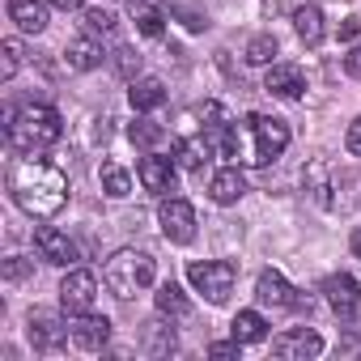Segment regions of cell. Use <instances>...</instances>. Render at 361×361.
<instances>
[{
  "label": "cell",
  "mask_w": 361,
  "mask_h": 361,
  "mask_svg": "<svg viewBox=\"0 0 361 361\" xmlns=\"http://www.w3.org/2000/svg\"><path fill=\"white\" fill-rule=\"evenodd\" d=\"M9 188H13V200L22 213L30 217H56L64 204H68V174L56 170L51 161H39V157H26L13 166L9 174Z\"/></svg>",
  "instance_id": "6da1fadb"
},
{
  "label": "cell",
  "mask_w": 361,
  "mask_h": 361,
  "mask_svg": "<svg viewBox=\"0 0 361 361\" xmlns=\"http://www.w3.org/2000/svg\"><path fill=\"white\" fill-rule=\"evenodd\" d=\"M5 128H9V145L18 153H43V149H51L64 136V119L47 102H30L22 111H9V123Z\"/></svg>",
  "instance_id": "7a4b0ae2"
},
{
  "label": "cell",
  "mask_w": 361,
  "mask_h": 361,
  "mask_svg": "<svg viewBox=\"0 0 361 361\" xmlns=\"http://www.w3.org/2000/svg\"><path fill=\"white\" fill-rule=\"evenodd\" d=\"M102 281H106V289H111L115 298H123V302H128V298L145 293V289L157 281V264H153V255H149V251L123 247V251H115V255L106 259Z\"/></svg>",
  "instance_id": "3957f363"
},
{
  "label": "cell",
  "mask_w": 361,
  "mask_h": 361,
  "mask_svg": "<svg viewBox=\"0 0 361 361\" xmlns=\"http://www.w3.org/2000/svg\"><path fill=\"white\" fill-rule=\"evenodd\" d=\"M247 132H251V157L247 161H255V166H268L289 149V123L276 115H251Z\"/></svg>",
  "instance_id": "277c9868"
},
{
  "label": "cell",
  "mask_w": 361,
  "mask_h": 361,
  "mask_svg": "<svg viewBox=\"0 0 361 361\" xmlns=\"http://www.w3.org/2000/svg\"><path fill=\"white\" fill-rule=\"evenodd\" d=\"M188 281L196 293H204V302L213 306H226L230 293H234V281H238V268L230 259H204V264H192L188 268Z\"/></svg>",
  "instance_id": "5b68a950"
},
{
  "label": "cell",
  "mask_w": 361,
  "mask_h": 361,
  "mask_svg": "<svg viewBox=\"0 0 361 361\" xmlns=\"http://www.w3.org/2000/svg\"><path fill=\"white\" fill-rule=\"evenodd\" d=\"M94 302H98V276L85 268H68V276L60 281V310L81 319L94 310Z\"/></svg>",
  "instance_id": "8992f818"
},
{
  "label": "cell",
  "mask_w": 361,
  "mask_h": 361,
  "mask_svg": "<svg viewBox=\"0 0 361 361\" xmlns=\"http://www.w3.org/2000/svg\"><path fill=\"white\" fill-rule=\"evenodd\" d=\"M255 298H259V306H272V310H310V302L298 298V289H293L276 268H264V272H259Z\"/></svg>",
  "instance_id": "52a82bcc"
},
{
  "label": "cell",
  "mask_w": 361,
  "mask_h": 361,
  "mask_svg": "<svg viewBox=\"0 0 361 361\" xmlns=\"http://www.w3.org/2000/svg\"><path fill=\"white\" fill-rule=\"evenodd\" d=\"M157 226H161L166 243H192L196 238V209L178 196H166L157 209Z\"/></svg>",
  "instance_id": "ba28073f"
},
{
  "label": "cell",
  "mask_w": 361,
  "mask_h": 361,
  "mask_svg": "<svg viewBox=\"0 0 361 361\" xmlns=\"http://www.w3.org/2000/svg\"><path fill=\"white\" fill-rule=\"evenodd\" d=\"M35 251H39L43 264H56V268L77 264V243L68 234H60L56 226H35Z\"/></svg>",
  "instance_id": "9c48e42d"
},
{
  "label": "cell",
  "mask_w": 361,
  "mask_h": 361,
  "mask_svg": "<svg viewBox=\"0 0 361 361\" xmlns=\"http://www.w3.org/2000/svg\"><path fill=\"white\" fill-rule=\"evenodd\" d=\"M26 336H30L35 353H56V348L68 340V323H64L60 314H51V310H35V314H30Z\"/></svg>",
  "instance_id": "30bf717a"
},
{
  "label": "cell",
  "mask_w": 361,
  "mask_h": 361,
  "mask_svg": "<svg viewBox=\"0 0 361 361\" xmlns=\"http://www.w3.org/2000/svg\"><path fill=\"white\" fill-rule=\"evenodd\" d=\"M272 353H276L281 361H310V357L323 353V336H319L314 327H293V331L276 336Z\"/></svg>",
  "instance_id": "8fae6325"
},
{
  "label": "cell",
  "mask_w": 361,
  "mask_h": 361,
  "mask_svg": "<svg viewBox=\"0 0 361 361\" xmlns=\"http://www.w3.org/2000/svg\"><path fill=\"white\" fill-rule=\"evenodd\" d=\"M323 298H327V306H331L340 319H348V314L361 306V285H357V276H348V272H331V276L323 281Z\"/></svg>",
  "instance_id": "7c38bea8"
},
{
  "label": "cell",
  "mask_w": 361,
  "mask_h": 361,
  "mask_svg": "<svg viewBox=\"0 0 361 361\" xmlns=\"http://www.w3.org/2000/svg\"><path fill=\"white\" fill-rule=\"evenodd\" d=\"M136 178L145 183V192L166 196V192H174V161L161 157V153H145V157L136 161Z\"/></svg>",
  "instance_id": "4fadbf2b"
},
{
  "label": "cell",
  "mask_w": 361,
  "mask_h": 361,
  "mask_svg": "<svg viewBox=\"0 0 361 361\" xmlns=\"http://www.w3.org/2000/svg\"><path fill=\"white\" fill-rule=\"evenodd\" d=\"M264 90L272 94V98H302V90H306V73L298 68V64H285V60H276V64H268V77H264Z\"/></svg>",
  "instance_id": "5bb4252c"
},
{
  "label": "cell",
  "mask_w": 361,
  "mask_h": 361,
  "mask_svg": "<svg viewBox=\"0 0 361 361\" xmlns=\"http://www.w3.org/2000/svg\"><path fill=\"white\" fill-rule=\"evenodd\" d=\"M106 340H111V319L106 314H81V323L73 327V344L81 348V353H102L106 348Z\"/></svg>",
  "instance_id": "9a60e30c"
},
{
  "label": "cell",
  "mask_w": 361,
  "mask_h": 361,
  "mask_svg": "<svg viewBox=\"0 0 361 361\" xmlns=\"http://www.w3.org/2000/svg\"><path fill=\"white\" fill-rule=\"evenodd\" d=\"M64 64H68V73H94L98 64H102V43L85 30V35H77L68 47H64Z\"/></svg>",
  "instance_id": "2e32d148"
},
{
  "label": "cell",
  "mask_w": 361,
  "mask_h": 361,
  "mask_svg": "<svg viewBox=\"0 0 361 361\" xmlns=\"http://www.w3.org/2000/svg\"><path fill=\"white\" fill-rule=\"evenodd\" d=\"M209 196H213L217 204H238V200L247 196L243 170H238V166H221V170L213 174V183H209Z\"/></svg>",
  "instance_id": "e0dca14e"
},
{
  "label": "cell",
  "mask_w": 361,
  "mask_h": 361,
  "mask_svg": "<svg viewBox=\"0 0 361 361\" xmlns=\"http://www.w3.org/2000/svg\"><path fill=\"white\" fill-rule=\"evenodd\" d=\"M9 22H18V30H26V35H43L47 30V5L43 0H9Z\"/></svg>",
  "instance_id": "ac0fdd59"
},
{
  "label": "cell",
  "mask_w": 361,
  "mask_h": 361,
  "mask_svg": "<svg viewBox=\"0 0 361 361\" xmlns=\"http://www.w3.org/2000/svg\"><path fill=\"white\" fill-rule=\"evenodd\" d=\"M213 157V140L204 136H183V140H174V161L183 166V170H204Z\"/></svg>",
  "instance_id": "d6986e66"
},
{
  "label": "cell",
  "mask_w": 361,
  "mask_h": 361,
  "mask_svg": "<svg viewBox=\"0 0 361 361\" xmlns=\"http://www.w3.org/2000/svg\"><path fill=\"white\" fill-rule=\"evenodd\" d=\"M293 30H298V39H302L306 47H319L323 35H327V26H323V9H314V5L293 9Z\"/></svg>",
  "instance_id": "ffe728a7"
},
{
  "label": "cell",
  "mask_w": 361,
  "mask_h": 361,
  "mask_svg": "<svg viewBox=\"0 0 361 361\" xmlns=\"http://www.w3.org/2000/svg\"><path fill=\"white\" fill-rule=\"evenodd\" d=\"M132 22L145 39H161V30H166V13L157 0H132Z\"/></svg>",
  "instance_id": "44dd1931"
},
{
  "label": "cell",
  "mask_w": 361,
  "mask_h": 361,
  "mask_svg": "<svg viewBox=\"0 0 361 361\" xmlns=\"http://www.w3.org/2000/svg\"><path fill=\"white\" fill-rule=\"evenodd\" d=\"M153 306H157V314H170V319H188V314H192V302H188V293L178 289L174 281L157 285V293H153Z\"/></svg>",
  "instance_id": "7402d4cb"
},
{
  "label": "cell",
  "mask_w": 361,
  "mask_h": 361,
  "mask_svg": "<svg viewBox=\"0 0 361 361\" xmlns=\"http://www.w3.org/2000/svg\"><path fill=\"white\" fill-rule=\"evenodd\" d=\"M140 348H145L149 357H170V353H174V327L161 323V319L145 323V331H140Z\"/></svg>",
  "instance_id": "603a6c76"
},
{
  "label": "cell",
  "mask_w": 361,
  "mask_h": 361,
  "mask_svg": "<svg viewBox=\"0 0 361 361\" xmlns=\"http://www.w3.org/2000/svg\"><path fill=\"white\" fill-rule=\"evenodd\" d=\"M128 98H132L136 111H157V106L166 102V85H161L157 77H136L132 90H128Z\"/></svg>",
  "instance_id": "cb8c5ba5"
},
{
  "label": "cell",
  "mask_w": 361,
  "mask_h": 361,
  "mask_svg": "<svg viewBox=\"0 0 361 361\" xmlns=\"http://www.w3.org/2000/svg\"><path fill=\"white\" fill-rule=\"evenodd\" d=\"M230 331H234L238 344H259V340L268 336V319H264L259 310H238L234 323H230Z\"/></svg>",
  "instance_id": "d4e9b609"
},
{
  "label": "cell",
  "mask_w": 361,
  "mask_h": 361,
  "mask_svg": "<svg viewBox=\"0 0 361 361\" xmlns=\"http://www.w3.org/2000/svg\"><path fill=\"white\" fill-rule=\"evenodd\" d=\"M98 178H102V192H106L111 200H123V196L132 192V174H128L123 166H115V161H106V166L98 170Z\"/></svg>",
  "instance_id": "484cf974"
},
{
  "label": "cell",
  "mask_w": 361,
  "mask_h": 361,
  "mask_svg": "<svg viewBox=\"0 0 361 361\" xmlns=\"http://www.w3.org/2000/svg\"><path fill=\"white\" fill-rule=\"evenodd\" d=\"M128 140H132L136 149H157V145L166 140V128L153 123V119H136V123L128 128Z\"/></svg>",
  "instance_id": "4316f807"
},
{
  "label": "cell",
  "mask_w": 361,
  "mask_h": 361,
  "mask_svg": "<svg viewBox=\"0 0 361 361\" xmlns=\"http://www.w3.org/2000/svg\"><path fill=\"white\" fill-rule=\"evenodd\" d=\"M247 64H276V39L272 35H255L247 43Z\"/></svg>",
  "instance_id": "83f0119b"
},
{
  "label": "cell",
  "mask_w": 361,
  "mask_h": 361,
  "mask_svg": "<svg viewBox=\"0 0 361 361\" xmlns=\"http://www.w3.org/2000/svg\"><path fill=\"white\" fill-rule=\"evenodd\" d=\"M111 64H115V73L128 77V81H136V73H140V56H136L132 47H115V60H111Z\"/></svg>",
  "instance_id": "f1b7e54d"
},
{
  "label": "cell",
  "mask_w": 361,
  "mask_h": 361,
  "mask_svg": "<svg viewBox=\"0 0 361 361\" xmlns=\"http://www.w3.org/2000/svg\"><path fill=\"white\" fill-rule=\"evenodd\" d=\"M0 51H5V64H0V77H5V81H13V73L22 68V43H18V39H5V47H0Z\"/></svg>",
  "instance_id": "f546056e"
},
{
  "label": "cell",
  "mask_w": 361,
  "mask_h": 361,
  "mask_svg": "<svg viewBox=\"0 0 361 361\" xmlns=\"http://www.w3.org/2000/svg\"><path fill=\"white\" fill-rule=\"evenodd\" d=\"M85 30L90 35H115V18L106 9H85Z\"/></svg>",
  "instance_id": "4dcf8cb0"
},
{
  "label": "cell",
  "mask_w": 361,
  "mask_h": 361,
  "mask_svg": "<svg viewBox=\"0 0 361 361\" xmlns=\"http://www.w3.org/2000/svg\"><path fill=\"white\" fill-rule=\"evenodd\" d=\"M30 272H35V264H30V259H22V255H9V259H5V281H9V285L26 281Z\"/></svg>",
  "instance_id": "1f68e13d"
},
{
  "label": "cell",
  "mask_w": 361,
  "mask_h": 361,
  "mask_svg": "<svg viewBox=\"0 0 361 361\" xmlns=\"http://www.w3.org/2000/svg\"><path fill=\"white\" fill-rule=\"evenodd\" d=\"M344 145H348V153H353V157H361V115L348 123V132H344Z\"/></svg>",
  "instance_id": "d6a6232c"
},
{
  "label": "cell",
  "mask_w": 361,
  "mask_h": 361,
  "mask_svg": "<svg viewBox=\"0 0 361 361\" xmlns=\"http://www.w3.org/2000/svg\"><path fill=\"white\" fill-rule=\"evenodd\" d=\"M238 340H217V344H209V357H238Z\"/></svg>",
  "instance_id": "836d02e7"
},
{
  "label": "cell",
  "mask_w": 361,
  "mask_h": 361,
  "mask_svg": "<svg viewBox=\"0 0 361 361\" xmlns=\"http://www.w3.org/2000/svg\"><path fill=\"white\" fill-rule=\"evenodd\" d=\"M344 68H348V77H361V47H353L344 56Z\"/></svg>",
  "instance_id": "e575fe53"
},
{
  "label": "cell",
  "mask_w": 361,
  "mask_h": 361,
  "mask_svg": "<svg viewBox=\"0 0 361 361\" xmlns=\"http://www.w3.org/2000/svg\"><path fill=\"white\" fill-rule=\"evenodd\" d=\"M357 30H361L357 18H344V22H340V39H357Z\"/></svg>",
  "instance_id": "d590c367"
},
{
  "label": "cell",
  "mask_w": 361,
  "mask_h": 361,
  "mask_svg": "<svg viewBox=\"0 0 361 361\" xmlns=\"http://www.w3.org/2000/svg\"><path fill=\"white\" fill-rule=\"evenodd\" d=\"M47 5H56V9H64V13H68V9H81L85 0H47Z\"/></svg>",
  "instance_id": "8d00e7d4"
},
{
  "label": "cell",
  "mask_w": 361,
  "mask_h": 361,
  "mask_svg": "<svg viewBox=\"0 0 361 361\" xmlns=\"http://www.w3.org/2000/svg\"><path fill=\"white\" fill-rule=\"evenodd\" d=\"M348 251H353V255L361 259V230H353V238H348Z\"/></svg>",
  "instance_id": "74e56055"
}]
</instances>
